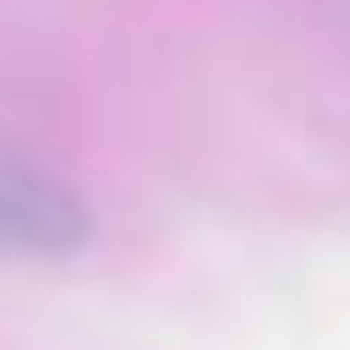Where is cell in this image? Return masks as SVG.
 Masks as SVG:
<instances>
[{"instance_id": "6da1fadb", "label": "cell", "mask_w": 350, "mask_h": 350, "mask_svg": "<svg viewBox=\"0 0 350 350\" xmlns=\"http://www.w3.org/2000/svg\"><path fill=\"white\" fill-rule=\"evenodd\" d=\"M84 198L62 191L46 167L16 160V152H0V244H16V252H69L84 244Z\"/></svg>"}]
</instances>
